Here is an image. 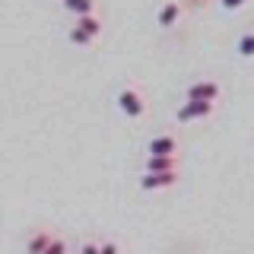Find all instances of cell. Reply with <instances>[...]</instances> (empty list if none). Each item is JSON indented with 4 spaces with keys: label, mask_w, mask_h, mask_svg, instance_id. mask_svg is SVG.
I'll list each match as a JSON object with an SVG mask.
<instances>
[{
    "label": "cell",
    "mask_w": 254,
    "mask_h": 254,
    "mask_svg": "<svg viewBox=\"0 0 254 254\" xmlns=\"http://www.w3.org/2000/svg\"><path fill=\"white\" fill-rule=\"evenodd\" d=\"M146 156H178V137L175 133H159L146 143Z\"/></svg>",
    "instance_id": "5"
},
{
    "label": "cell",
    "mask_w": 254,
    "mask_h": 254,
    "mask_svg": "<svg viewBox=\"0 0 254 254\" xmlns=\"http://www.w3.org/2000/svg\"><path fill=\"white\" fill-rule=\"evenodd\" d=\"M64 10L73 16H86V13H95V0H64Z\"/></svg>",
    "instance_id": "10"
},
{
    "label": "cell",
    "mask_w": 254,
    "mask_h": 254,
    "mask_svg": "<svg viewBox=\"0 0 254 254\" xmlns=\"http://www.w3.org/2000/svg\"><path fill=\"white\" fill-rule=\"evenodd\" d=\"M51 232H45V229H35V232L29 235V242H26V251L29 254H42L45 248H48V242H51Z\"/></svg>",
    "instance_id": "9"
},
{
    "label": "cell",
    "mask_w": 254,
    "mask_h": 254,
    "mask_svg": "<svg viewBox=\"0 0 254 254\" xmlns=\"http://www.w3.org/2000/svg\"><path fill=\"white\" fill-rule=\"evenodd\" d=\"M102 254H121V245L118 242H102Z\"/></svg>",
    "instance_id": "16"
},
{
    "label": "cell",
    "mask_w": 254,
    "mask_h": 254,
    "mask_svg": "<svg viewBox=\"0 0 254 254\" xmlns=\"http://www.w3.org/2000/svg\"><path fill=\"white\" fill-rule=\"evenodd\" d=\"M79 254H102V242H89V238H86V242L79 245Z\"/></svg>",
    "instance_id": "14"
},
{
    "label": "cell",
    "mask_w": 254,
    "mask_h": 254,
    "mask_svg": "<svg viewBox=\"0 0 254 254\" xmlns=\"http://www.w3.org/2000/svg\"><path fill=\"white\" fill-rule=\"evenodd\" d=\"M67 42H70V45H76V48H89V45L95 42V38H89L83 29H76V26H73V29L67 32Z\"/></svg>",
    "instance_id": "12"
},
{
    "label": "cell",
    "mask_w": 254,
    "mask_h": 254,
    "mask_svg": "<svg viewBox=\"0 0 254 254\" xmlns=\"http://www.w3.org/2000/svg\"><path fill=\"white\" fill-rule=\"evenodd\" d=\"M178 169V156H146L143 172H175Z\"/></svg>",
    "instance_id": "7"
},
{
    "label": "cell",
    "mask_w": 254,
    "mask_h": 254,
    "mask_svg": "<svg viewBox=\"0 0 254 254\" xmlns=\"http://www.w3.org/2000/svg\"><path fill=\"white\" fill-rule=\"evenodd\" d=\"M245 3H248V0H219V6H222V10H242Z\"/></svg>",
    "instance_id": "15"
},
{
    "label": "cell",
    "mask_w": 254,
    "mask_h": 254,
    "mask_svg": "<svg viewBox=\"0 0 254 254\" xmlns=\"http://www.w3.org/2000/svg\"><path fill=\"white\" fill-rule=\"evenodd\" d=\"M213 111H216V102H203V99H188L185 105L178 108V121L181 124H190V121H203V118H210Z\"/></svg>",
    "instance_id": "2"
},
{
    "label": "cell",
    "mask_w": 254,
    "mask_h": 254,
    "mask_svg": "<svg viewBox=\"0 0 254 254\" xmlns=\"http://www.w3.org/2000/svg\"><path fill=\"white\" fill-rule=\"evenodd\" d=\"M222 95V86L216 79H194L185 89V99H203V102H216Z\"/></svg>",
    "instance_id": "3"
},
{
    "label": "cell",
    "mask_w": 254,
    "mask_h": 254,
    "mask_svg": "<svg viewBox=\"0 0 254 254\" xmlns=\"http://www.w3.org/2000/svg\"><path fill=\"white\" fill-rule=\"evenodd\" d=\"M76 29H83L89 38H99V35H102V19H99V13L76 16Z\"/></svg>",
    "instance_id": "8"
},
{
    "label": "cell",
    "mask_w": 254,
    "mask_h": 254,
    "mask_svg": "<svg viewBox=\"0 0 254 254\" xmlns=\"http://www.w3.org/2000/svg\"><path fill=\"white\" fill-rule=\"evenodd\" d=\"M42 254H67V242H64V238H51Z\"/></svg>",
    "instance_id": "13"
},
{
    "label": "cell",
    "mask_w": 254,
    "mask_h": 254,
    "mask_svg": "<svg viewBox=\"0 0 254 254\" xmlns=\"http://www.w3.org/2000/svg\"><path fill=\"white\" fill-rule=\"evenodd\" d=\"M181 16H185V3H181V0H169V3L159 6L156 22H159L162 29H175V26L181 22Z\"/></svg>",
    "instance_id": "4"
},
{
    "label": "cell",
    "mask_w": 254,
    "mask_h": 254,
    "mask_svg": "<svg viewBox=\"0 0 254 254\" xmlns=\"http://www.w3.org/2000/svg\"><path fill=\"white\" fill-rule=\"evenodd\" d=\"M175 181H178V169L175 172H143L140 188L143 190H162V188H172Z\"/></svg>",
    "instance_id": "6"
},
{
    "label": "cell",
    "mask_w": 254,
    "mask_h": 254,
    "mask_svg": "<svg viewBox=\"0 0 254 254\" xmlns=\"http://www.w3.org/2000/svg\"><path fill=\"white\" fill-rule=\"evenodd\" d=\"M115 102H118V111H121L124 118H130V121H140V118L146 115V95H143L137 86H124Z\"/></svg>",
    "instance_id": "1"
},
{
    "label": "cell",
    "mask_w": 254,
    "mask_h": 254,
    "mask_svg": "<svg viewBox=\"0 0 254 254\" xmlns=\"http://www.w3.org/2000/svg\"><path fill=\"white\" fill-rule=\"evenodd\" d=\"M235 51L242 54V58H254V32H245V35H238Z\"/></svg>",
    "instance_id": "11"
}]
</instances>
